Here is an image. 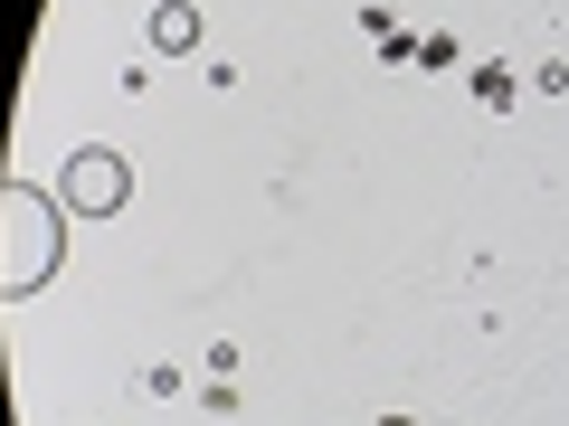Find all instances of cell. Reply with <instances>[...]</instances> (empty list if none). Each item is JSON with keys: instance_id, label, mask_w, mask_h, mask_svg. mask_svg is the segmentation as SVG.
I'll return each mask as SVG.
<instances>
[{"instance_id": "1", "label": "cell", "mask_w": 569, "mask_h": 426, "mask_svg": "<svg viewBox=\"0 0 569 426\" xmlns=\"http://www.w3.org/2000/svg\"><path fill=\"white\" fill-rule=\"evenodd\" d=\"M48 265H58V219H48V200L29 181H10V265H0V294H10V304L39 294Z\"/></svg>"}, {"instance_id": "2", "label": "cell", "mask_w": 569, "mask_h": 426, "mask_svg": "<svg viewBox=\"0 0 569 426\" xmlns=\"http://www.w3.org/2000/svg\"><path fill=\"white\" fill-rule=\"evenodd\" d=\"M123 200H133V171H123V152H104V142L67 152V209H77V219H114Z\"/></svg>"}, {"instance_id": "5", "label": "cell", "mask_w": 569, "mask_h": 426, "mask_svg": "<svg viewBox=\"0 0 569 426\" xmlns=\"http://www.w3.org/2000/svg\"><path fill=\"white\" fill-rule=\"evenodd\" d=\"M447 67H456V39H447V29H427V39H418V77H447Z\"/></svg>"}, {"instance_id": "6", "label": "cell", "mask_w": 569, "mask_h": 426, "mask_svg": "<svg viewBox=\"0 0 569 426\" xmlns=\"http://www.w3.org/2000/svg\"><path fill=\"white\" fill-rule=\"evenodd\" d=\"M380 67H418V29H389V39H380Z\"/></svg>"}, {"instance_id": "7", "label": "cell", "mask_w": 569, "mask_h": 426, "mask_svg": "<svg viewBox=\"0 0 569 426\" xmlns=\"http://www.w3.org/2000/svg\"><path fill=\"white\" fill-rule=\"evenodd\" d=\"M370 426H418V417H370Z\"/></svg>"}, {"instance_id": "4", "label": "cell", "mask_w": 569, "mask_h": 426, "mask_svg": "<svg viewBox=\"0 0 569 426\" xmlns=\"http://www.w3.org/2000/svg\"><path fill=\"white\" fill-rule=\"evenodd\" d=\"M466 85H475V104H485V114L522 104V77H512V67H466Z\"/></svg>"}, {"instance_id": "3", "label": "cell", "mask_w": 569, "mask_h": 426, "mask_svg": "<svg viewBox=\"0 0 569 426\" xmlns=\"http://www.w3.org/2000/svg\"><path fill=\"white\" fill-rule=\"evenodd\" d=\"M152 48H171V58L200 48V10H190V0H162V10H152Z\"/></svg>"}]
</instances>
